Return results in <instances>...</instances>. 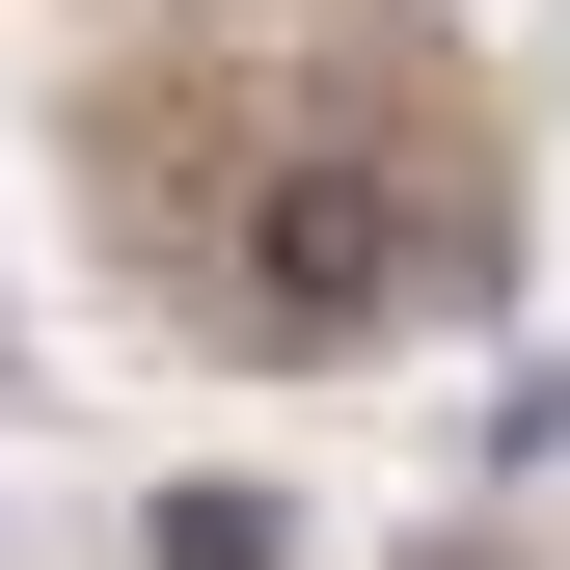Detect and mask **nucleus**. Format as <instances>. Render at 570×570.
<instances>
[{
	"instance_id": "f257e3e1",
	"label": "nucleus",
	"mask_w": 570,
	"mask_h": 570,
	"mask_svg": "<svg viewBox=\"0 0 570 570\" xmlns=\"http://www.w3.org/2000/svg\"><path fill=\"white\" fill-rule=\"evenodd\" d=\"M218 299H245V326H299V353H353V326H407V218H381V190H272Z\"/></svg>"
}]
</instances>
